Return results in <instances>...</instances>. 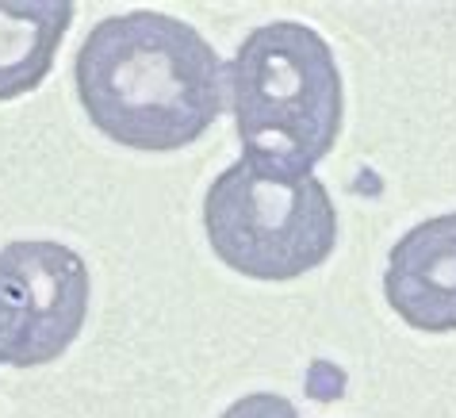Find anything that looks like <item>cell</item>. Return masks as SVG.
<instances>
[{
	"instance_id": "1",
	"label": "cell",
	"mask_w": 456,
	"mask_h": 418,
	"mask_svg": "<svg viewBox=\"0 0 456 418\" xmlns=\"http://www.w3.org/2000/svg\"><path fill=\"white\" fill-rule=\"evenodd\" d=\"M85 116L104 138L166 154L196 143L226 108V66L192 23L166 12L100 20L73 61Z\"/></svg>"
},
{
	"instance_id": "2",
	"label": "cell",
	"mask_w": 456,
	"mask_h": 418,
	"mask_svg": "<svg viewBox=\"0 0 456 418\" xmlns=\"http://www.w3.org/2000/svg\"><path fill=\"white\" fill-rule=\"evenodd\" d=\"M226 104L246 161L284 176H311L334 150L346 116L330 43L296 20L253 28L226 61Z\"/></svg>"
},
{
	"instance_id": "3",
	"label": "cell",
	"mask_w": 456,
	"mask_h": 418,
	"mask_svg": "<svg viewBox=\"0 0 456 418\" xmlns=\"http://www.w3.org/2000/svg\"><path fill=\"white\" fill-rule=\"evenodd\" d=\"M204 231L226 269L284 284L330 258L338 208L319 176H284L238 158L204 196Z\"/></svg>"
},
{
	"instance_id": "4",
	"label": "cell",
	"mask_w": 456,
	"mask_h": 418,
	"mask_svg": "<svg viewBox=\"0 0 456 418\" xmlns=\"http://www.w3.org/2000/svg\"><path fill=\"white\" fill-rule=\"evenodd\" d=\"M88 265L46 238L0 250V365H50L77 341L88 315Z\"/></svg>"
},
{
	"instance_id": "5",
	"label": "cell",
	"mask_w": 456,
	"mask_h": 418,
	"mask_svg": "<svg viewBox=\"0 0 456 418\" xmlns=\"http://www.w3.org/2000/svg\"><path fill=\"white\" fill-rule=\"evenodd\" d=\"M384 296L414 331H456V211L411 226L391 246Z\"/></svg>"
},
{
	"instance_id": "6",
	"label": "cell",
	"mask_w": 456,
	"mask_h": 418,
	"mask_svg": "<svg viewBox=\"0 0 456 418\" xmlns=\"http://www.w3.org/2000/svg\"><path fill=\"white\" fill-rule=\"evenodd\" d=\"M73 12L69 0H0V104L46 81Z\"/></svg>"
},
{
	"instance_id": "7",
	"label": "cell",
	"mask_w": 456,
	"mask_h": 418,
	"mask_svg": "<svg viewBox=\"0 0 456 418\" xmlns=\"http://www.w3.org/2000/svg\"><path fill=\"white\" fill-rule=\"evenodd\" d=\"M219 418H299V411L291 407L284 396H273V391H253V396L234 399Z\"/></svg>"
}]
</instances>
